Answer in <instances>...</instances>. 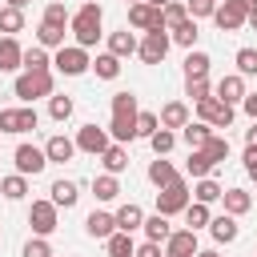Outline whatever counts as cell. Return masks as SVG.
<instances>
[{"label":"cell","instance_id":"1","mask_svg":"<svg viewBox=\"0 0 257 257\" xmlns=\"http://www.w3.org/2000/svg\"><path fill=\"white\" fill-rule=\"evenodd\" d=\"M137 116H141V104L133 92H112V120H108V137L116 145H128L137 141Z\"/></svg>","mask_w":257,"mask_h":257},{"label":"cell","instance_id":"2","mask_svg":"<svg viewBox=\"0 0 257 257\" xmlns=\"http://www.w3.org/2000/svg\"><path fill=\"white\" fill-rule=\"evenodd\" d=\"M100 24H104V8H100L96 0H84V4L72 12L68 32L76 36V44H80V48H92V44L100 40Z\"/></svg>","mask_w":257,"mask_h":257},{"label":"cell","instance_id":"3","mask_svg":"<svg viewBox=\"0 0 257 257\" xmlns=\"http://www.w3.org/2000/svg\"><path fill=\"white\" fill-rule=\"evenodd\" d=\"M12 92H16L20 104H32V100L56 92V76H52V68H48V72H20V76L12 80Z\"/></svg>","mask_w":257,"mask_h":257},{"label":"cell","instance_id":"4","mask_svg":"<svg viewBox=\"0 0 257 257\" xmlns=\"http://www.w3.org/2000/svg\"><path fill=\"white\" fill-rule=\"evenodd\" d=\"M189 201H193V189L185 185V177H177V181H169L165 189H157V213H165V217L185 213Z\"/></svg>","mask_w":257,"mask_h":257},{"label":"cell","instance_id":"5","mask_svg":"<svg viewBox=\"0 0 257 257\" xmlns=\"http://www.w3.org/2000/svg\"><path fill=\"white\" fill-rule=\"evenodd\" d=\"M52 68H56L60 76H84V72L92 68V56H88V48H80V44H64V48H56Z\"/></svg>","mask_w":257,"mask_h":257},{"label":"cell","instance_id":"6","mask_svg":"<svg viewBox=\"0 0 257 257\" xmlns=\"http://www.w3.org/2000/svg\"><path fill=\"white\" fill-rule=\"evenodd\" d=\"M169 48H173V32H169V28H153V32L141 36L137 56H141L145 64H161V60L169 56Z\"/></svg>","mask_w":257,"mask_h":257},{"label":"cell","instance_id":"7","mask_svg":"<svg viewBox=\"0 0 257 257\" xmlns=\"http://www.w3.org/2000/svg\"><path fill=\"white\" fill-rule=\"evenodd\" d=\"M233 116H237V104H225L221 96L197 100V120H205V124H213V128H229Z\"/></svg>","mask_w":257,"mask_h":257},{"label":"cell","instance_id":"8","mask_svg":"<svg viewBox=\"0 0 257 257\" xmlns=\"http://www.w3.org/2000/svg\"><path fill=\"white\" fill-rule=\"evenodd\" d=\"M56 221H60V209L52 205V197L28 205V225H32L36 237H52V233H56Z\"/></svg>","mask_w":257,"mask_h":257},{"label":"cell","instance_id":"9","mask_svg":"<svg viewBox=\"0 0 257 257\" xmlns=\"http://www.w3.org/2000/svg\"><path fill=\"white\" fill-rule=\"evenodd\" d=\"M40 124V116H36V108L32 104H20V108H0V133H32Z\"/></svg>","mask_w":257,"mask_h":257},{"label":"cell","instance_id":"10","mask_svg":"<svg viewBox=\"0 0 257 257\" xmlns=\"http://www.w3.org/2000/svg\"><path fill=\"white\" fill-rule=\"evenodd\" d=\"M112 145V137H108V128H100V124H80L76 128V153H88V157H100L104 149Z\"/></svg>","mask_w":257,"mask_h":257},{"label":"cell","instance_id":"11","mask_svg":"<svg viewBox=\"0 0 257 257\" xmlns=\"http://www.w3.org/2000/svg\"><path fill=\"white\" fill-rule=\"evenodd\" d=\"M12 165H16V173H24V177H36V173H44V165H48V153L24 141V145H16V153H12Z\"/></svg>","mask_w":257,"mask_h":257},{"label":"cell","instance_id":"12","mask_svg":"<svg viewBox=\"0 0 257 257\" xmlns=\"http://www.w3.org/2000/svg\"><path fill=\"white\" fill-rule=\"evenodd\" d=\"M245 20H249V8L241 0H221L217 12H213V24L221 32H237V28H245Z\"/></svg>","mask_w":257,"mask_h":257},{"label":"cell","instance_id":"13","mask_svg":"<svg viewBox=\"0 0 257 257\" xmlns=\"http://www.w3.org/2000/svg\"><path fill=\"white\" fill-rule=\"evenodd\" d=\"M128 24H133L137 32L165 28V20H161V8H157V4H149V0H137V4H128Z\"/></svg>","mask_w":257,"mask_h":257},{"label":"cell","instance_id":"14","mask_svg":"<svg viewBox=\"0 0 257 257\" xmlns=\"http://www.w3.org/2000/svg\"><path fill=\"white\" fill-rule=\"evenodd\" d=\"M197 233L193 229H173L165 241V257H197Z\"/></svg>","mask_w":257,"mask_h":257},{"label":"cell","instance_id":"15","mask_svg":"<svg viewBox=\"0 0 257 257\" xmlns=\"http://www.w3.org/2000/svg\"><path fill=\"white\" fill-rule=\"evenodd\" d=\"M213 96H221L225 104H241V100H245V76H241V72H225V76L213 84Z\"/></svg>","mask_w":257,"mask_h":257},{"label":"cell","instance_id":"16","mask_svg":"<svg viewBox=\"0 0 257 257\" xmlns=\"http://www.w3.org/2000/svg\"><path fill=\"white\" fill-rule=\"evenodd\" d=\"M84 233H88L92 241H108V237L116 233V217L104 213V209H92V213L84 217Z\"/></svg>","mask_w":257,"mask_h":257},{"label":"cell","instance_id":"17","mask_svg":"<svg viewBox=\"0 0 257 257\" xmlns=\"http://www.w3.org/2000/svg\"><path fill=\"white\" fill-rule=\"evenodd\" d=\"M44 153H48V165H64V161H72V157H76V137L56 133V137H48V141H44Z\"/></svg>","mask_w":257,"mask_h":257},{"label":"cell","instance_id":"18","mask_svg":"<svg viewBox=\"0 0 257 257\" xmlns=\"http://www.w3.org/2000/svg\"><path fill=\"white\" fill-rule=\"evenodd\" d=\"M237 233H241V225H237V217H233V213H221V217H213V221H209V237H213L217 245H233V241H237Z\"/></svg>","mask_w":257,"mask_h":257},{"label":"cell","instance_id":"19","mask_svg":"<svg viewBox=\"0 0 257 257\" xmlns=\"http://www.w3.org/2000/svg\"><path fill=\"white\" fill-rule=\"evenodd\" d=\"M24 68V48L16 36H0V72H20Z\"/></svg>","mask_w":257,"mask_h":257},{"label":"cell","instance_id":"20","mask_svg":"<svg viewBox=\"0 0 257 257\" xmlns=\"http://www.w3.org/2000/svg\"><path fill=\"white\" fill-rule=\"evenodd\" d=\"M157 116H161V128H177V133L193 120V112H189V104H185V100H169Z\"/></svg>","mask_w":257,"mask_h":257},{"label":"cell","instance_id":"21","mask_svg":"<svg viewBox=\"0 0 257 257\" xmlns=\"http://www.w3.org/2000/svg\"><path fill=\"white\" fill-rule=\"evenodd\" d=\"M48 197H52V205H56V209H72V205L80 201V185H76V181H68V177H60V181H52Z\"/></svg>","mask_w":257,"mask_h":257},{"label":"cell","instance_id":"22","mask_svg":"<svg viewBox=\"0 0 257 257\" xmlns=\"http://www.w3.org/2000/svg\"><path fill=\"white\" fill-rule=\"evenodd\" d=\"M112 217H116V229H120V233H137V229L145 225V209H141L137 201H128V205H120V209H116Z\"/></svg>","mask_w":257,"mask_h":257},{"label":"cell","instance_id":"23","mask_svg":"<svg viewBox=\"0 0 257 257\" xmlns=\"http://www.w3.org/2000/svg\"><path fill=\"white\" fill-rule=\"evenodd\" d=\"M64 36H68V28L64 24H48V20H40L36 24V44H44V48H64Z\"/></svg>","mask_w":257,"mask_h":257},{"label":"cell","instance_id":"24","mask_svg":"<svg viewBox=\"0 0 257 257\" xmlns=\"http://www.w3.org/2000/svg\"><path fill=\"white\" fill-rule=\"evenodd\" d=\"M137 44H141V40H137V32H128V28L108 32V52L120 56V60H124V56H137Z\"/></svg>","mask_w":257,"mask_h":257},{"label":"cell","instance_id":"25","mask_svg":"<svg viewBox=\"0 0 257 257\" xmlns=\"http://www.w3.org/2000/svg\"><path fill=\"white\" fill-rule=\"evenodd\" d=\"M92 197H96L100 205L116 201V197H120V181H116V173H100V177H92Z\"/></svg>","mask_w":257,"mask_h":257},{"label":"cell","instance_id":"26","mask_svg":"<svg viewBox=\"0 0 257 257\" xmlns=\"http://www.w3.org/2000/svg\"><path fill=\"white\" fill-rule=\"evenodd\" d=\"M100 165H104V173H116V177H120V173L128 169V149L112 141V145H108V149L100 153Z\"/></svg>","mask_w":257,"mask_h":257},{"label":"cell","instance_id":"27","mask_svg":"<svg viewBox=\"0 0 257 257\" xmlns=\"http://www.w3.org/2000/svg\"><path fill=\"white\" fill-rule=\"evenodd\" d=\"M217 165H213V157L205 153V149H189V161H185V173L193 177V181H201V177H209Z\"/></svg>","mask_w":257,"mask_h":257},{"label":"cell","instance_id":"28","mask_svg":"<svg viewBox=\"0 0 257 257\" xmlns=\"http://www.w3.org/2000/svg\"><path fill=\"white\" fill-rule=\"evenodd\" d=\"M209 52H201V48H189V56H185V80H201V76H209Z\"/></svg>","mask_w":257,"mask_h":257},{"label":"cell","instance_id":"29","mask_svg":"<svg viewBox=\"0 0 257 257\" xmlns=\"http://www.w3.org/2000/svg\"><path fill=\"white\" fill-rule=\"evenodd\" d=\"M181 173L173 169V161H165V157H157V161H149V185H157V189H165L169 181H177Z\"/></svg>","mask_w":257,"mask_h":257},{"label":"cell","instance_id":"30","mask_svg":"<svg viewBox=\"0 0 257 257\" xmlns=\"http://www.w3.org/2000/svg\"><path fill=\"white\" fill-rule=\"evenodd\" d=\"M221 197H225V185L213 181V177H201V181L193 185V201H201V205H213V201H221Z\"/></svg>","mask_w":257,"mask_h":257},{"label":"cell","instance_id":"31","mask_svg":"<svg viewBox=\"0 0 257 257\" xmlns=\"http://www.w3.org/2000/svg\"><path fill=\"white\" fill-rule=\"evenodd\" d=\"M221 205H225V213H233V217H245V213L253 209V197H249L245 189H225Z\"/></svg>","mask_w":257,"mask_h":257},{"label":"cell","instance_id":"32","mask_svg":"<svg viewBox=\"0 0 257 257\" xmlns=\"http://www.w3.org/2000/svg\"><path fill=\"white\" fill-rule=\"evenodd\" d=\"M141 229H145V241H161V245H165V241H169V233H173V225H169V217H165V213L145 217V225H141Z\"/></svg>","mask_w":257,"mask_h":257},{"label":"cell","instance_id":"33","mask_svg":"<svg viewBox=\"0 0 257 257\" xmlns=\"http://www.w3.org/2000/svg\"><path fill=\"white\" fill-rule=\"evenodd\" d=\"M104 253L108 257H137V241H133V233H112L108 241H104Z\"/></svg>","mask_w":257,"mask_h":257},{"label":"cell","instance_id":"34","mask_svg":"<svg viewBox=\"0 0 257 257\" xmlns=\"http://www.w3.org/2000/svg\"><path fill=\"white\" fill-rule=\"evenodd\" d=\"M48 68H52V56H48L44 44L24 48V72H48Z\"/></svg>","mask_w":257,"mask_h":257},{"label":"cell","instance_id":"35","mask_svg":"<svg viewBox=\"0 0 257 257\" xmlns=\"http://www.w3.org/2000/svg\"><path fill=\"white\" fill-rule=\"evenodd\" d=\"M209 137H213V124H205V120H189V124L181 128V141H185L189 149H201Z\"/></svg>","mask_w":257,"mask_h":257},{"label":"cell","instance_id":"36","mask_svg":"<svg viewBox=\"0 0 257 257\" xmlns=\"http://www.w3.org/2000/svg\"><path fill=\"white\" fill-rule=\"evenodd\" d=\"M177 141H181V133H177V128H157V133L149 137V149H153L157 157H169V153L177 149Z\"/></svg>","mask_w":257,"mask_h":257},{"label":"cell","instance_id":"37","mask_svg":"<svg viewBox=\"0 0 257 257\" xmlns=\"http://www.w3.org/2000/svg\"><path fill=\"white\" fill-rule=\"evenodd\" d=\"M92 72H96L100 80H116V76H120V56H112V52H96Z\"/></svg>","mask_w":257,"mask_h":257},{"label":"cell","instance_id":"38","mask_svg":"<svg viewBox=\"0 0 257 257\" xmlns=\"http://www.w3.org/2000/svg\"><path fill=\"white\" fill-rule=\"evenodd\" d=\"M0 193H4L8 201H24V197H28V177H24V173L0 177Z\"/></svg>","mask_w":257,"mask_h":257},{"label":"cell","instance_id":"39","mask_svg":"<svg viewBox=\"0 0 257 257\" xmlns=\"http://www.w3.org/2000/svg\"><path fill=\"white\" fill-rule=\"evenodd\" d=\"M209 221H213V213H209V205H201V201H189V209H185V229H209Z\"/></svg>","mask_w":257,"mask_h":257},{"label":"cell","instance_id":"40","mask_svg":"<svg viewBox=\"0 0 257 257\" xmlns=\"http://www.w3.org/2000/svg\"><path fill=\"white\" fill-rule=\"evenodd\" d=\"M0 32H4V36H16V32H24V8H12V4H4V8H0Z\"/></svg>","mask_w":257,"mask_h":257},{"label":"cell","instance_id":"41","mask_svg":"<svg viewBox=\"0 0 257 257\" xmlns=\"http://www.w3.org/2000/svg\"><path fill=\"white\" fill-rule=\"evenodd\" d=\"M161 20H165V28L173 32V28H181V24L189 20V8H185L181 0H169V4L161 8Z\"/></svg>","mask_w":257,"mask_h":257},{"label":"cell","instance_id":"42","mask_svg":"<svg viewBox=\"0 0 257 257\" xmlns=\"http://www.w3.org/2000/svg\"><path fill=\"white\" fill-rule=\"evenodd\" d=\"M197 36H201V28H197V20H193V16H189L181 28H173V44H181L185 52H189V48H197Z\"/></svg>","mask_w":257,"mask_h":257},{"label":"cell","instance_id":"43","mask_svg":"<svg viewBox=\"0 0 257 257\" xmlns=\"http://www.w3.org/2000/svg\"><path fill=\"white\" fill-rule=\"evenodd\" d=\"M72 108H76V104H72V96H56V92L48 96V116H52L56 124H64V120L72 116Z\"/></svg>","mask_w":257,"mask_h":257},{"label":"cell","instance_id":"44","mask_svg":"<svg viewBox=\"0 0 257 257\" xmlns=\"http://www.w3.org/2000/svg\"><path fill=\"white\" fill-rule=\"evenodd\" d=\"M40 20H48V24H64V28L72 24V16H68L64 0H48V4H44V16H40Z\"/></svg>","mask_w":257,"mask_h":257},{"label":"cell","instance_id":"45","mask_svg":"<svg viewBox=\"0 0 257 257\" xmlns=\"http://www.w3.org/2000/svg\"><path fill=\"white\" fill-rule=\"evenodd\" d=\"M201 149H205V153L213 157V165H221V161H229V137H217V133H213V137H209V141H205Z\"/></svg>","mask_w":257,"mask_h":257},{"label":"cell","instance_id":"46","mask_svg":"<svg viewBox=\"0 0 257 257\" xmlns=\"http://www.w3.org/2000/svg\"><path fill=\"white\" fill-rule=\"evenodd\" d=\"M233 64H237L241 76H257V48H237Z\"/></svg>","mask_w":257,"mask_h":257},{"label":"cell","instance_id":"47","mask_svg":"<svg viewBox=\"0 0 257 257\" xmlns=\"http://www.w3.org/2000/svg\"><path fill=\"white\" fill-rule=\"evenodd\" d=\"M185 96L197 104V100H205V96H213V84H209V76H201V80H185Z\"/></svg>","mask_w":257,"mask_h":257},{"label":"cell","instance_id":"48","mask_svg":"<svg viewBox=\"0 0 257 257\" xmlns=\"http://www.w3.org/2000/svg\"><path fill=\"white\" fill-rule=\"evenodd\" d=\"M20 257H56V253H52L48 237H28V241H24V253H20Z\"/></svg>","mask_w":257,"mask_h":257},{"label":"cell","instance_id":"49","mask_svg":"<svg viewBox=\"0 0 257 257\" xmlns=\"http://www.w3.org/2000/svg\"><path fill=\"white\" fill-rule=\"evenodd\" d=\"M217 4H221V0H185V8H189V16H193V20H201V16H209V20H213Z\"/></svg>","mask_w":257,"mask_h":257},{"label":"cell","instance_id":"50","mask_svg":"<svg viewBox=\"0 0 257 257\" xmlns=\"http://www.w3.org/2000/svg\"><path fill=\"white\" fill-rule=\"evenodd\" d=\"M157 128H161V116H157V112H141V116H137V137H145V141H149Z\"/></svg>","mask_w":257,"mask_h":257},{"label":"cell","instance_id":"51","mask_svg":"<svg viewBox=\"0 0 257 257\" xmlns=\"http://www.w3.org/2000/svg\"><path fill=\"white\" fill-rule=\"evenodd\" d=\"M137 257H165V245L161 241H141L137 245Z\"/></svg>","mask_w":257,"mask_h":257},{"label":"cell","instance_id":"52","mask_svg":"<svg viewBox=\"0 0 257 257\" xmlns=\"http://www.w3.org/2000/svg\"><path fill=\"white\" fill-rule=\"evenodd\" d=\"M241 161H245V173H249V181H257V149H249V145H245V157H241Z\"/></svg>","mask_w":257,"mask_h":257},{"label":"cell","instance_id":"53","mask_svg":"<svg viewBox=\"0 0 257 257\" xmlns=\"http://www.w3.org/2000/svg\"><path fill=\"white\" fill-rule=\"evenodd\" d=\"M241 108H245V116H249V120H257V92H245Z\"/></svg>","mask_w":257,"mask_h":257},{"label":"cell","instance_id":"54","mask_svg":"<svg viewBox=\"0 0 257 257\" xmlns=\"http://www.w3.org/2000/svg\"><path fill=\"white\" fill-rule=\"evenodd\" d=\"M245 145H249V149H257V120H253V128H245Z\"/></svg>","mask_w":257,"mask_h":257},{"label":"cell","instance_id":"55","mask_svg":"<svg viewBox=\"0 0 257 257\" xmlns=\"http://www.w3.org/2000/svg\"><path fill=\"white\" fill-rule=\"evenodd\" d=\"M197 257H221L217 249H197Z\"/></svg>","mask_w":257,"mask_h":257},{"label":"cell","instance_id":"56","mask_svg":"<svg viewBox=\"0 0 257 257\" xmlns=\"http://www.w3.org/2000/svg\"><path fill=\"white\" fill-rule=\"evenodd\" d=\"M245 24H249V28H253V32H257V8H253V12H249V20H245Z\"/></svg>","mask_w":257,"mask_h":257},{"label":"cell","instance_id":"57","mask_svg":"<svg viewBox=\"0 0 257 257\" xmlns=\"http://www.w3.org/2000/svg\"><path fill=\"white\" fill-rule=\"evenodd\" d=\"M4 4H12V8H28V0H4Z\"/></svg>","mask_w":257,"mask_h":257},{"label":"cell","instance_id":"58","mask_svg":"<svg viewBox=\"0 0 257 257\" xmlns=\"http://www.w3.org/2000/svg\"><path fill=\"white\" fill-rule=\"evenodd\" d=\"M241 4H245V8H249V12H253V8H257V0H241Z\"/></svg>","mask_w":257,"mask_h":257},{"label":"cell","instance_id":"59","mask_svg":"<svg viewBox=\"0 0 257 257\" xmlns=\"http://www.w3.org/2000/svg\"><path fill=\"white\" fill-rule=\"evenodd\" d=\"M149 4H157V8H165V4H169V0H149Z\"/></svg>","mask_w":257,"mask_h":257},{"label":"cell","instance_id":"60","mask_svg":"<svg viewBox=\"0 0 257 257\" xmlns=\"http://www.w3.org/2000/svg\"><path fill=\"white\" fill-rule=\"evenodd\" d=\"M124 4H137V0H124Z\"/></svg>","mask_w":257,"mask_h":257},{"label":"cell","instance_id":"61","mask_svg":"<svg viewBox=\"0 0 257 257\" xmlns=\"http://www.w3.org/2000/svg\"><path fill=\"white\" fill-rule=\"evenodd\" d=\"M253 253H257V249H253Z\"/></svg>","mask_w":257,"mask_h":257},{"label":"cell","instance_id":"62","mask_svg":"<svg viewBox=\"0 0 257 257\" xmlns=\"http://www.w3.org/2000/svg\"><path fill=\"white\" fill-rule=\"evenodd\" d=\"M0 237H4V233H0Z\"/></svg>","mask_w":257,"mask_h":257}]
</instances>
